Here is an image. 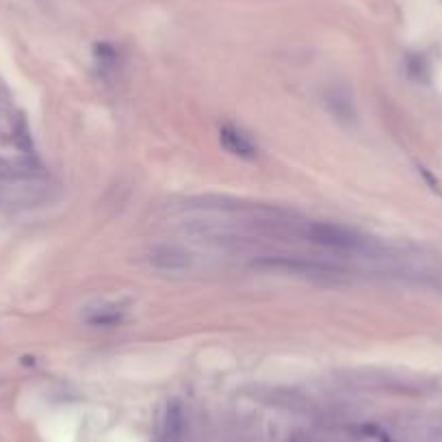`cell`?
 Listing matches in <instances>:
<instances>
[{"label":"cell","instance_id":"1","mask_svg":"<svg viewBox=\"0 0 442 442\" xmlns=\"http://www.w3.org/2000/svg\"><path fill=\"white\" fill-rule=\"evenodd\" d=\"M219 139H221V145H224L230 154H234V157L248 159V161L256 159L258 148L241 128H236L232 124H224L219 128Z\"/></svg>","mask_w":442,"mask_h":442},{"label":"cell","instance_id":"2","mask_svg":"<svg viewBox=\"0 0 442 442\" xmlns=\"http://www.w3.org/2000/svg\"><path fill=\"white\" fill-rule=\"evenodd\" d=\"M150 264L163 271H183L191 264V256L178 248H157L150 254Z\"/></svg>","mask_w":442,"mask_h":442}]
</instances>
